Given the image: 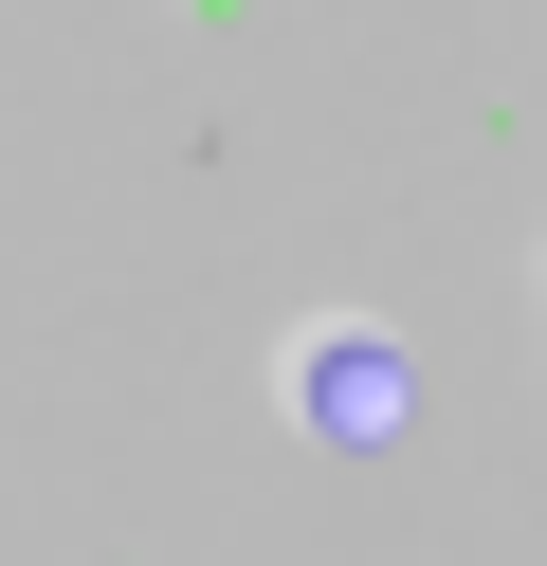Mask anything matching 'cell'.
<instances>
[{"label": "cell", "instance_id": "obj_1", "mask_svg": "<svg viewBox=\"0 0 547 566\" xmlns=\"http://www.w3.org/2000/svg\"><path fill=\"white\" fill-rule=\"evenodd\" d=\"M292 402H311L328 439H401V402H420V384L383 366V329H347V311H328V329L292 347Z\"/></svg>", "mask_w": 547, "mask_h": 566}]
</instances>
